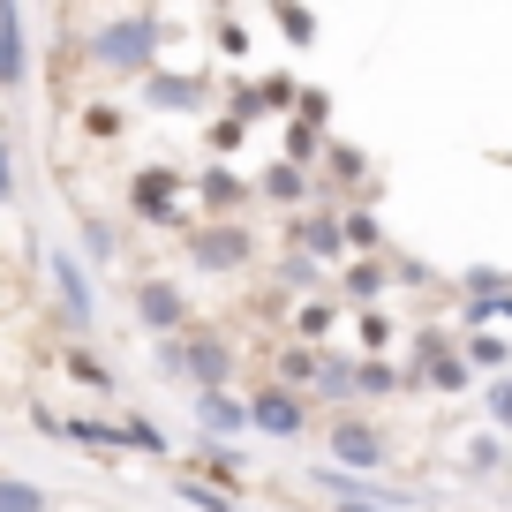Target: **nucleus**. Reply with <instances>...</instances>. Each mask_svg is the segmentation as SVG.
Returning <instances> with one entry per match:
<instances>
[{
  "mask_svg": "<svg viewBox=\"0 0 512 512\" xmlns=\"http://www.w3.org/2000/svg\"><path fill=\"white\" fill-rule=\"evenodd\" d=\"M339 452H347V460H377V437L369 430H339Z\"/></svg>",
  "mask_w": 512,
  "mask_h": 512,
  "instance_id": "obj_6",
  "label": "nucleus"
},
{
  "mask_svg": "<svg viewBox=\"0 0 512 512\" xmlns=\"http://www.w3.org/2000/svg\"><path fill=\"white\" fill-rule=\"evenodd\" d=\"M204 422H211V430H241L249 415H241V407H226V400H204Z\"/></svg>",
  "mask_w": 512,
  "mask_h": 512,
  "instance_id": "obj_7",
  "label": "nucleus"
},
{
  "mask_svg": "<svg viewBox=\"0 0 512 512\" xmlns=\"http://www.w3.org/2000/svg\"><path fill=\"white\" fill-rule=\"evenodd\" d=\"M144 46H151V23H121V31L98 38V53H106V61H121V68L144 61Z\"/></svg>",
  "mask_w": 512,
  "mask_h": 512,
  "instance_id": "obj_2",
  "label": "nucleus"
},
{
  "mask_svg": "<svg viewBox=\"0 0 512 512\" xmlns=\"http://www.w3.org/2000/svg\"><path fill=\"white\" fill-rule=\"evenodd\" d=\"M144 317H151V324H174V317H181V302H174L166 287H151V294H144Z\"/></svg>",
  "mask_w": 512,
  "mask_h": 512,
  "instance_id": "obj_5",
  "label": "nucleus"
},
{
  "mask_svg": "<svg viewBox=\"0 0 512 512\" xmlns=\"http://www.w3.org/2000/svg\"><path fill=\"white\" fill-rule=\"evenodd\" d=\"M0 512H46V497H38V490H23V482H8V475H0Z\"/></svg>",
  "mask_w": 512,
  "mask_h": 512,
  "instance_id": "obj_4",
  "label": "nucleus"
},
{
  "mask_svg": "<svg viewBox=\"0 0 512 512\" xmlns=\"http://www.w3.org/2000/svg\"><path fill=\"white\" fill-rule=\"evenodd\" d=\"M0 196H8V151H0Z\"/></svg>",
  "mask_w": 512,
  "mask_h": 512,
  "instance_id": "obj_9",
  "label": "nucleus"
},
{
  "mask_svg": "<svg viewBox=\"0 0 512 512\" xmlns=\"http://www.w3.org/2000/svg\"><path fill=\"white\" fill-rule=\"evenodd\" d=\"M497 415H505V422H512V384H505V392H497Z\"/></svg>",
  "mask_w": 512,
  "mask_h": 512,
  "instance_id": "obj_8",
  "label": "nucleus"
},
{
  "mask_svg": "<svg viewBox=\"0 0 512 512\" xmlns=\"http://www.w3.org/2000/svg\"><path fill=\"white\" fill-rule=\"evenodd\" d=\"M0 83H8V91L23 83V16L16 8H0Z\"/></svg>",
  "mask_w": 512,
  "mask_h": 512,
  "instance_id": "obj_1",
  "label": "nucleus"
},
{
  "mask_svg": "<svg viewBox=\"0 0 512 512\" xmlns=\"http://www.w3.org/2000/svg\"><path fill=\"white\" fill-rule=\"evenodd\" d=\"M249 422H264V430H279V437H287L302 415H294V400H279V392H272V400H256V415H249Z\"/></svg>",
  "mask_w": 512,
  "mask_h": 512,
  "instance_id": "obj_3",
  "label": "nucleus"
}]
</instances>
